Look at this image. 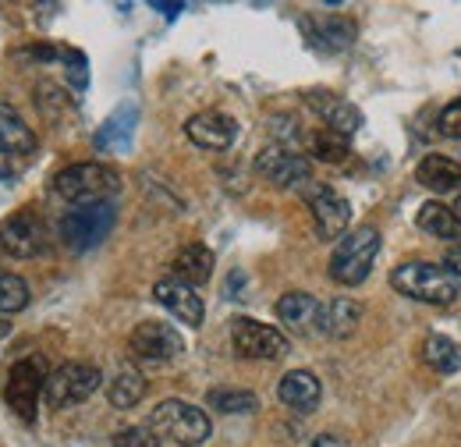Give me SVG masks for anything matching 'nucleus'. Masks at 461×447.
<instances>
[{
	"mask_svg": "<svg viewBox=\"0 0 461 447\" xmlns=\"http://www.w3.org/2000/svg\"><path fill=\"white\" fill-rule=\"evenodd\" d=\"M376 252H380V231L373 224L345 231L330 252V280H338L345 287L362 284L376 263Z\"/></svg>",
	"mask_w": 461,
	"mask_h": 447,
	"instance_id": "nucleus-1",
	"label": "nucleus"
},
{
	"mask_svg": "<svg viewBox=\"0 0 461 447\" xmlns=\"http://www.w3.org/2000/svg\"><path fill=\"white\" fill-rule=\"evenodd\" d=\"M391 284H394V291H402L404 298H415V302H426V306H451L461 291L458 278L451 270H444L440 263H426V260L402 263L391 274Z\"/></svg>",
	"mask_w": 461,
	"mask_h": 447,
	"instance_id": "nucleus-2",
	"label": "nucleus"
},
{
	"mask_svg": "<svg viewBox=\"0 0 461 447\" xmlns=\"http://www.w3.org/2000/svg\"><path fill=\"white\" fill-rule=\"evenodd\" d=\"M121 188V174L107 164L86 160V164H71L58 170L54 178V192L71 206H93V203H107Z\"/></svg>",
	"mask_w": 461,
	"mask_h": 447,
	"instance_id": "nucleus-3",
	"label": "nucleus"
},
{
	"mask_svg": "<svg viewBox=\"0 0 461 447\" xmlns=\"http://www.w3.org/2000/svg\"><path fill=\"white\" fill-rule=\"evenodd\" d=\"M149 430L157 437H167L177 447H199L203 441H210V415L192 405V401H181V397H167L153 408L149 415Z\"/></svg>",
	"mask_w": 461,
	"mask_h": 447,
	"instance_id": "nucleus-4",
	"label": "nucleus"
},
{
	"mask_svg": "<svg viewBox=\"0 0 461 447\" xmlns=\"http://www.w3.org/2000/svg\"><path fill=\"white\" fill-rule=\"evenodd\" d=\"M100 384H104V373L96 366H89V362H64V366H58L47 377L43 401H47V408L60 412V408H71V405L89 401L93 394L100 391Z\"/></svg>",
	"mask_w": 461,
	"mask_h": 447,
	"instance_id": "nucleus-5",
	"label": "nucleus"
},
{
	"mask_svg": "<svg viewBox=\"0 0 461 447\" xmlns=\"http://www.w3.org/2000/svg\"><path fill=\"white\" fill-rule=\"evenodd\" d=\"M117 221L114 203H93V206H75L71 214L60 217V242L71 252H89L96 249Z\"/></svg>",
	"mask_w": 461,
	"mask_h": 447,
	"instance_id": "nucleus-6",
	"label": "nucleus"
},
{
	"mask_svg": "<svg viewBox=\"0 0 461 447\" xmlns=\"http://www.w3.org/2000/svg\"><path fill=\"white\" fill-rule=\"evenodd\" d=\"M47 362L43 355H29V359H18L7 373V384H4V401L25 419L32 423L36 419V405H40V394L47 384Z\"/></svg>",
	"mask_w": 461,
	"mask_h": 447,
	"instance_id": "nucleus-7",
	"label": "nucleus"
},
{
	"mask_svg": "<svg viewBox=\"0 0 461 447\" xmlns=\"http://www.w3.org/2000/svg\"><path fill=\"white\" fill-rule=\"evenodd\" d=\"M302 199L316 221V234L327 238V242H338L351 224V206H348L345 196H338L330 185H320V181H305L302 185Z\"/></svg>",
	"mask_w": 461,
	"mask_h": 447,
	"instance_id": "nucleus-8",
	"label": "nucleus"
},
{
	"mask_svg": "<svg viewBox=\"0 0 461 447\" xmlns=\"http://www.w3.org/2000/svg\"><path fill=\"white\" fill-rule=\"evenodd\" d=\"M128 348H131V359H135V362L167 366L177 355H185V337L177 334L174 327H167V324L146 320V324H139V327L131 331Z\"/></svg>",
	"mask_w": 461,
	"mask_h": 447,
	"instance_id": "nucleus-9",
	"label": "nucleus"
},
{
	"mask_svg": "<svg viewBox=\"0 0 461 447\" xmlns=\"http://www.w3.org/2000/svg\"><path fill=\"white\" fill-rule=\"evenodd\" d=\"M230 344L241 359H285L291 351V341L277 327H267L259 320H249V316H238L230 324Z\"/></svg>",
	"mask_w": 461,
	"mask_h": 447,
	"instance_id": "nucleus-10",
	"label": "nucleus"
},
{
	"mask_svg": "<svg viewBox=\"0 0 461 447\" xmlns=\"http://www.w3.org/2000/svg\"><path fill=\"white\" fill-rule=\"evenodd\" d=\"M0 249L14 260H32L47 252V227L32 210H18L0 224Z\"/></svg>",
	"mask_w": 461,
	"mask_h": 447,
	"instance_id": "nucleus-11",
	"label": "nucleus"
},
{
	"mask_svg": "<svg viewBox=\"0 0 461 447\" xmlns=\"http://www.w3.org/2000/svg\"><path fill=\"white\" fill-rule=\"evenodd\" d=\"M256 170L277 185V188H302L312 174V164L298 153V150H285V146H267L259 157H256Z\"/></svg>",
	"mask_w": 461,
	"mask_h": 447,
	"instance_id": "nucleus-12",
	"label": "nucleus"
},
{
	"mask_svg": "<svg viewBox=\"0 0 461 447\" xmlns=\"http://www.w3.org/2000/svg\"><path fill=\"white\" fill-rule=\"evenodd\" d=\"M185 135H188L199 150H213V153H221V150H228L230 142H234V135H238V121L221 111H199L185 121Z\"/></svg>",
	"mask_w": 461,
	"mask_h": 447,
	"instance_id": "nucleus-13",
	"label": "nucleus"
},
{
	"mask_svg": "<svg viewBox=\"0 0 461 447\" xmlns=\"http://www.w3.org/2000/svg\"><path fill=\"white\" fill-rule=\"evenodd\" d=\"M153 298L171 313L177 316L185 327H199L203 324V298L195 295V287H188V284H181L177 278H164L153 284Z\"/></svg>",
	"mask_w": 461,
	"mask_h": 447,
	"instance_id": "nucleus-14",
	"label": "nucleus"
},
{
	"mask_svg": "<svg viewBox=\"0 0 461 447\" xmlns=\"http://www.w3.org/2000/svg\"><path fill=\"white\" fill-rule=\"evenodd\" d=\"M305 104H309L312 111L323 117V124H327L330 132H338V135H345V139H351V135L362 128V111H358L355 104L341 100L338 93H327V89H312V93L305 96Z\"/></svg>",
	"mask_w": 461,
	"mask_h": 447,
	"instance_id": "nucleus-15",
	"label": "nucleus"
},
{
	"mask_svg": "<svg viewBox=\"0 0 461 447\" xmlns=\"http://www.w3.org/2000/svg\"><path fill=\"white\" fill-rule=\"evenodd\" d=\"M302 29H305L309 43H312V47H320V50H327V54H341V50L351 47V40H355V22L345 18V14H320V18H305V22H302Z\"/></svg>",
	"mask_w": 461,
	"mask_h": 447,
	"instance_id": "nucleus-16",
	"label": "nucleus"
},
{
	"mask_svg": "<svg viewBox=\"0 0 461 447\" xmlns=\"http://www.w3.org/2000/svg\"><path fill=\"white\" fill-rule=\"evenodd\" d=\"M213 267H217L213 249L203 245V242H188V245L174 256L171 278H177L181 284H188V287H199V284H206V280L213 278Z\"/></svg>",
	"mask_w": 461,
	"mask_h": 447,
	"instance_id": "nucleus-17",
	"label": "nucleus"
},
{
	"mask_svg": "<svg viewBox=\"0 0 461 447\" xmlns=\"http://www.w3.org/2000/svg\"><path fill=\"white\" fill-rule=\"evenodd\" d=\"M320 313L323 306L309 295V291H288L281 302H277V320L291 327L294 334H312L320 331Z\"/></svg>",
	"mask_w": 461,
	"mask_h": 447,
	"instance_id": "nucleus-18",
	"label": "nucleus"
},
{
	"mask_svg": "<svg viewBox=\"0 0 461 447\" xmlns=\"http://www.w3.org/2000/svg\"><path fill=\"white\" fill-rule=\"evenodd\" d=\"M277 397H281L288 408L309 415V412H316V405H320V397H323V388H320V380H316L309 369H291V373L281 377V384H277Z\"/></svg>",
	"mask_w": 461,
	"mask_h": 447,
	"instance_id": "nucleus-19",
	"label": "nucleus"
},
{
	"mask_svg": "<svg viewBox=\"0 0 461 447\" xmlns=\"http://www.w3.org/2000/svg\"><path fill=\"white\" fill-rule=\"evenodd\" d=\"M36 150V132L11 104H0V153L4 157H29Z\"/></svg>",
	"mask_w": 461,
	"mask_h": 447,
	"instance_id": "nucleus-20",
	"label": "nucleus"
},
{
	"mask_svg": "<svg viewBox=\"0 0 461 447\" xmlns=\"http://www.w3.org/2000/svg\"><path fill=\"white\" fill-rule=\"evenodd\" d=\"M415 178L429 192H461V164L451 160V157H444V153L422 157L419 168H415Z\"/></svg>",
	"mask_w": 461,
	"mask_h": 447,
	"instance_id": "nucleus-21",
	"label": "nucleus"
},
{
	"mask_svg": "<svg viewBox=\"0 0 461 447\" xmlns=\"http://www.w3.org/2000/svg\"><path fill=\"white\" fill-rule=\"evenodd\" d=\"M415 224H419L426 234H433V238H440V242H451V249H461V221L451 206H444V203H437V199H433V203H422L419 214H415Z\"/></svg>",
	"mask_w": 461,
	"mask_h": 447,
	"instance_id": "nucleus-22",
	"label": "nucleus"
},
{
	"mask_svg": "<svg viewBox=\"0 0 461 447\" xmlns=\"http://www.w3.org/2000/svg\"><path fill=\"white\" fill-rule=\"evenodd\" d=\"M358 320H362V306H358L355 298H334V302H327L323 313H320V334L351 337L355 327H358Z\"/></svg>",
	"mask_w": 461,
	"mask_h": 447,
	"instance_id": "nucleus-23",
	"label": "nucleus"
},
{
	"mask_svg": "<svg viewBox=\"0 0 461 447\" xmlns=\"http://www.w3.org/2000/svg\"><path fill=\"white\" fill-rule=\"evenodd\" d=\"M135 121H139V107L135 104H121L96 132V150H114V146H128L131 132H135Z\"/></svg>",
	"mask_w": 461,
	"mask_h": 447,
	"instance_id": "nucleus-24",
	"label": "nucleus"
},
{
	"mask_svg": "<svg viewBox=\"0 0 461 447\" xmlns=\"http://www.w3.org/2000/svg\"><path fill=\"white\" fill-rule=\"evenodd\" d=\"M422 362L437 373H458L461 369V348L444 334H429L422 341Z\"/></svg>",
	"mask_w": 461,
	"mask_h": 447,
	"instance_id": "nucleus-25",
	"label": "nucleus"
},
{
	"mask_svg": "<svg viewBox=\"0 0 461 447\" xmlns=\"http://www.w3.org/2000/svg\"><path fill=\"white\" fill-rule=\"evenodd\" d=\"M107 397H111L114 408H135L146 397V377L139 369H121L107 384Z\"/></svg>",
	"mask_w": 461,
	"mask_h": 447,
	"instance_id": "nucleus-26",
	"label": "nucleus"
},
{
	"mask_svg": "<svg viewBox=\"0 0 461 447\" xmlns=\"http://www.w3.org/2000/svg\"><path fill=\"white\" fill-rule=\"evenodd\" d=\"M210 408L213 412H224V415H245V412H256L259 408V397L252 391H238V388H217L210 391Z\"/></svg>",
	"mask_w": 461,
	"mask_h": 447,
	"instance_id": "nucleus-27",
	"label": "nucleus"
},
{
	"mask_svg": "<svg viewBox=\"0 0 461 447\" xmlns=\"http://www.w3.org/2000/svg\"><path fill=\"white\" fill-rule=\"evenodd\" d=\"M309 150H312V157L323 160V164H345L351 146H348L345 135H338V132H330V128H320V132L309 139Z\"/></svg>",
	"mask_w": 461,
	"mask_h": 447,
	"instance_id": "nucleus-28",
	"label": "nucleus"
},
{
	"mask_svg": "<svg viewBox=\"0 0 461 447\" xmlns=\"http://www.w3.org/2000/svg\"><path fill=\"white\" fill-rule=\"evenodd\" d=\"M25 306H29V284L11 270H0V313H22Z\"/></svg>",
	"mask_w": 461,
	"mask_h": 447,
	"instance_id": "nucleus-29",
	"label": "nucleus"
},
{
	"mask_svg": "<svg viewBox=\"0 0 461 447\" xmlns=\"http://www.w3.org/2000/svg\"><path fill=\"white\" fill-rule=\"evenodd\" d=\"M60 64L68 68V82H71L75 89H86V86H89V64H86V54H78V50L64 47Z\"/></svg>",
	"mask_w": 461,
	"mask_h": 447,
	"instance_id": "nucleus-30",
	"label": "nucleus"
},
{
	"mask_svg": "<svg viewBox=\"0 0 461 447\" xmlns=\"http://www.w3.org/2000/svg\"><path fill=\"white\" fill-rule=\"evenodd\" d=\"M114 447H160V437L149 426H128L114 437Z\"/></svg>",
	"mask_w": 461,
	"mask_h": 447,
	"instance_id": "nucleus-31",
	"label": "nucleus"
},
{
	"mask_svg": "<svg viewBox=\"0 0 461 447\" xmlns=\"http://www.w3.org/2000/svg\"><path fill=\"white\" fill-rule=\"evenodd\" d=\"M437 128H440V135H447V139H461V100L447 104V107L440 111Z\"/></svg>",
	"mask_w": 461,
	"mask_h": 447,
	"instance_id": "nucleus-32",
	"label": "nucleus"
},
{
	"mask_svg": "<svg viewBox=\"0 0 461 447\" xmlns=\"http://www.w3.org/2000/svg\"><path fill=\"white\" fill-rule=\"evenodd\" d=\"M312 447H355V444L345 441V437H334V433H320V437L312 441Z\"/></svg>",
	"mask_w": 461,
	"mask_h": 447,
	"instance_id": "nucleus-33",
	"label": "nucleus"
},
{
	"mask_svg": "<svg viewBox=\"0 0 461 447\" xmlns=\"http://www.w3.org/2000/svg\"><path fill=\"white\" fill-rule=\"evenodd\" d=\"M444 270H451L455 278H461V249H447V256H444Z\"/></svg>",
	"mask_w": 461,
	"mask_h": 447,
	"instance_id": "nucleus-34",
	"label": "nucleus"
},
{
	"mask_svg": "<svg viewBox=\"0 0 461 447\" xmlns=\"http://www.w3.org/2000/svg\"><path fill=\"white\" fill-rule=\"evenodd\" d=\"M153 11H164L167 18H174V14H181V11H185V4H164V0H153Z\"/></svg>",
	"mask_w": 461,
	"mask_h": 447,
	"instance_id": "nucleus-35",
	"label": "nucleus"
},
{
	"mask_svg": "<svg viewBox=\"0 0 461 447\" xmlns=\"http://www.w3.org/2000/svg\"><path fill=\"white\" fill-rule=\"evenodd\" d=\"M7 334H11V324H7V320H0V341H4Z\"/></svg>",
	"mask_w": 461,
	"mask_h": 447,
	"instance_id": "nucleus-36",
	"label": "nucleus"
},
{
	"mask_svg": "<svg viewBox=\"0 0 461 447\" xmlns=\"http://www.w3.org/2000/svg\"><path fill=\"white\" fill-rule=\"evenodd\" d=\"M0 174H7V157L0 153Z\"/></svg>",
	"mask_w": 461,
	"mask_h": 447,
	"instance_id": "nucleus-37",
	"label": "nucleus"
},
{
	"mask_svg": "<svg viewBox=\"0 0 461 447\" xmlns=\"http://www.w3.org/2000/svg\"><path fill=\"white\" fill-rule=\"evenodd\" d=\"M451 210H455V214H458V221H461V196H458V203H455V206H451Z\"/></svg>",
	"mask_w": 461,
	"mask_h": 447,
	"instance_id": "nucleus-38",
	"label": "nucleus"
}]
</instances>
